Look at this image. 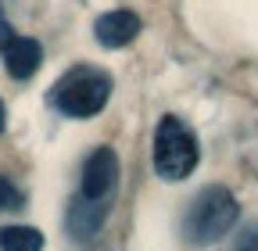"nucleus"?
I'll list each match as a JSON object with an SVG mask.
<instances>
[{"label":"nucleus","instance_id":"nucleus-10","mask_svg":"<svg viewBox=\"0 0 258 251\" xmlns=\"http://www.w3.org/2000/svg\"><path fill=\"white\" fill-rule=\"evenodd\" d=\"M233 251H258V223H251L240 237H237V247Z\"/></svg>","mask_w":258,"mask_h":251},{"label":"nucleus","instance_id":"nucleus-12","mask_svg":"<svg viewBox=\"0 0 258 251\" xmlns=\"http://www.w3.org/2000/svg\"><path fill=\"white\" fill-rule=\"evenodd\" d=\"M4 122H8V111H4V104H0V133H4Z\"/></svg>","mask_w":258,"mask_h":251},{"label":"nucleus","instance_id":"nucleus-8","mask_svg":"<svg viewBox=\"0 0 258 251\" xmlns=\"http://www.w3.org/2000/svg\"><path fill=\"white\" fill-rule=\"evenodd\" d=\"M0 251H43V233L36 226H4Z\"/></svg>","mask_w":258,"mask_h":251},{"label":"nucleus","instance_id":"nucleus-6","mask_svg":"<svg viewBox=\"0 0 258 251\" xmlns=\"http://www.w3.org/2000/svg\"><path fill=\"white\" fill-rule=\"evenodd\" d=\"M4 65L15 79H29L43 65V47L32 36H11V43L4 47Z\"/></svg>","mask_w":258,"mask_h":251},{"label":"nucleus","instance_id":"nucleus-4","mask_svg":"<svg viewBox=\"0 0 258 251\" xmlns=\"http://www.w3.org/2000/svg\"><path fill=\"white\" fill-rule=\"evenodd\" d=\"M115 186H118V154L111 147H97L86 158V165H83V191H79V198L108 201Z\"/></svg>","mask_w":258,"mask_h":251},{"label":"nucleus","instance_id":"nucleus-3","mask_svg":"<svg viewBox=\"0 0 258 251\" xmlns=\"http://www.w3.org/2000/svg\"><path fill=\"white\" fill-rule=\"evenodd\" d=\"M198 137L194 130L176 118V115H165L154 130V169L161 179H186L194 169H198Z\"/></svg>","mask_w":258,"mask_h":251},{"label":"nucleus","instance_id":"nucleus-2","mask_svg":"<svg viewBox=\"0 0 258 251\" xmlns=\"http://www.w3.org/2000/svg\"><path fill=\"white\" fill-rule=\"evenodd\" d=\"M108 97H111V76L101 72V69L79 65L54 83L50 104L64 115H72V118H90L108 104Z\"/></svg>","mask_w":258,"mask_h":251},{"label":"nucleus","instance_id":"nucleus-11","mask_svg":"<svg viewBox=\"0 0 258 251\" xmlns=\"http://www.w3.org/2000/svg\"><path fill=\"white\" fill-rule=\"evenodd\" d=\"M11 36H15V29H11V22L4 18V8H0V50L11 43Z\"/></svg>","mask_w":258,"mask_h":251},{"label":"nucleus","instance_id":"nucleus-7","mask_svg":"<svg viewBox=\"0 0 258 251\" xmlns=\"http://www.w3.org/2000/svg\"><path fill=\"white\" fill-rule=\"evenodd\" d=\"M108 219V201H86V198H76L69 205V233L76 240H86L93 237L97 230L104 226Z\"/></svg>","mask_w":258,"mask_h":251},{"label":"nucleus","instance_id":"nucleus-1","mask_svg":"<svg viewBox=\"0 0 258 251\" xmlns=\"http://www.w3.org/2000/svg\"><path fill=\"white\" fill-rule=\"evenodd\" d=\"M237 215H240V205H237V198L226 191V186H219V183L205 186V191L194 198V205H190V212L183 219V237L194 247L215 244V240H222L233 230Z\"/></svg>","mask_w":258,"mask_h":251},{"label":"nucleus","instance_id":"nucleus-5","mask_svg":"<svg viewBox=\"0 0 258 251\" xmlns=\"http://www.w3.org/2000/svg\"><path fill=\"white\" fill-rule=\"evenodd\" d=\"M93 36H97V43L108 47V50L129 47V43L140 36V18L133 11H125V8L108 11V15H101V18L93 22Z\"/></svg>","mask_w":258,"mask_h":251},{"label":"nucleus","instance_id":"nucleus-9","mask_svg":"<svg viewBox=\"0 0 258 251\" xmlns=\"http://www.w3.org/2000/svg\"><path fill=\"white\" fill-rule=\"evenodd\" d=\"M4 208H22V191L11 179L0 176V212H4Z\"/></svg>","mask_w":258,"mask_h":251}]
</instances>
